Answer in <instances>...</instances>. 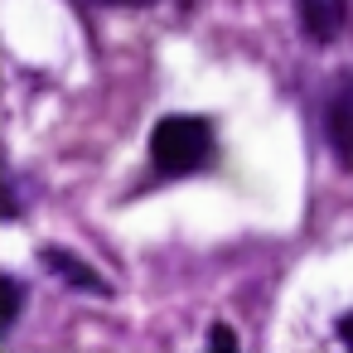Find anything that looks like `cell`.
Segmentation results:
<instances>
[{"mask_svg":"<svg viewBox=\"0 0 353 353\" xmlns=\"http://www.w3.org/2000/svg\"><path fill=\"white\" fill-rule=\"evenodd\" d=\"M213 155V131L203 117H165L150 136V160L160 174H194Z\"/></svg>","mask_w":353,"mask_h":353,"instance_id":"obj_1","label":"cell"},{"mask_svg":"<svg viewBox=\"0 0 353 353\" xmlns=\"http://www.w3.org/2000/svg\"><path fill=\"white\" fill-rule=\"evenodd\" d=\"M208 343H213V348H237V334H232L228 324H213V334H208Z\"/></svg>","mask_w":353,"mask_h":353,"instance_id":"obj_6","label":"cell"},{"mask_svg":"<svg viewBox=\"0 0 353 353\" xmlns=\"http://www.w3.org/2000/svg\"><path fill=\"white\" fill-rule=\"evenodd\" d=\"M44 261H49L68 285H78V290H92V295H107V290H112V285H107L88 261H78V256H68V252H59V247H49V252H44Z\"/></svg>","mask_w":353,"mask_h":353,"instance_id":"obj_4","label":"cell"},{"mask_svg":"<svg viewBox=\"0 0 353 353\" xmlns=\"http://www.w3.org/2000/svg\"><path fill=\"white\" fill-rule=\"evenodd\" d=\"M339 339L353 348V314H343V319H339Z\"/></svg>","mask_w":353,"mask_h":353,"instance_id":"obj_7","label":"cell"},{"mask_svg":"<svg viewBox=\"0 0 353 353\" xmlns=\"http://www.w3.org/2000/svg\"><path fill=\"white\" fill-rule=\"evenodd\" d=\"M329 141L343 160H353V78L343 83V92L329 102Z\"/></svg>","mask_w":353,"mask_h":353,"instance_id":"obj_3","label":"cell"},{"mask_svg":"<svg viewBox=\"0 0 353 353\" xmlns=\"http://www.w3.org/2000/svg\"><path fill=\"white\" fill-rule=\"evenodd\" d=\"M102 6H150V0H102Z\"/></svg>","mask_w":353,"mask_h":353,"instance_id":"obj_8","label":"cell"},{"mask_svg":"<svg viewBox=\"0 0 353 353\" xmlns=\"http://www.w3.org/2000/svg\"><path fill=\"white\" fill-rule=\"evenodd\" d=\"M20 305H25V295H20V281H15V276H6V314H0V334H10V329H15V319H20Z\"/></svg>","mask_w":353,"mask_h":353,"instance_id":"obj_5","label":"cell"},{"mask_svg":"<svg viewBox=\"0 0 353 353\" xmlns=\"http://www.w3.org/2000/svg\"><path fill=\"white\" fill-rule=\"evenodd\" d=\"M295 20L310 44H334L348 25V0H295Z\"/></svg>","mask_w":353,"mask_h":353,"instance_id":"obj_2","label":"cell"}]
</instances>
